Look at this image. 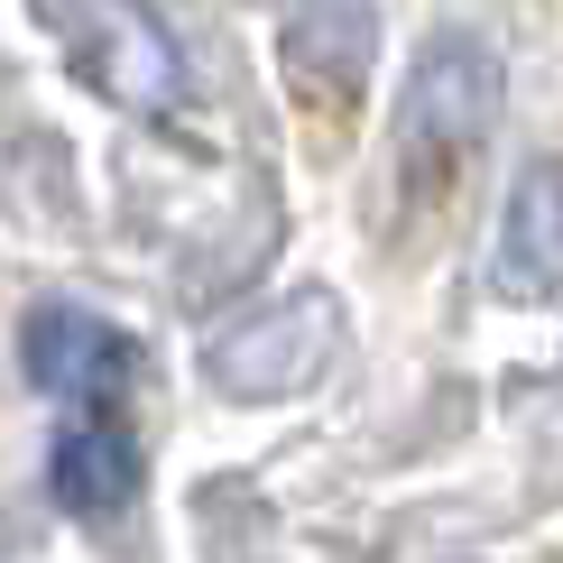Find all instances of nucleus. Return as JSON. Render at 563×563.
I'll return each instance as SVG.
<instances>
[{
    "label": "nucleus",
    "mask_w": 563,
    "mask_h": 563,
    "mask_svg": "<svg viewBox=\"0 0 563 563\" xmlns=\"http://www.w3.org/2000/svg\"><path fill=\"white\" fill-rule=\"evenodd\" d=\"M499 121V56H489L481 37H443L426 65L407 75V102H397V148H407V167H462V157L481 148V130Z\"/></svg>",
    "instance_id": "obj_1"
},
{
    "label": "nucleus",
    "mask_w": 563,
    "mask_h": 563,
    "mask_svg": "<svg viewBox=\"0 0 563 563\" xmlns=\"http://www.w3.org/2000/svg\"><path fill=\"white\" fill-rule=\"evenodd\" d=\"M19 361H29V388L65 397V407H92V416L139 379V342L121 323L84 314V305H37L29 333H19Z\"/></svg>",
    "instance_id": "obj_2"
},
{
    "label": "nucleus",
    "mask_w": 563,
    "mask_h": 563,
    "mask_svg": "<svg viewBox=\"0 0 563 563\" xmlns=\"http://www.w3.org/2000/svg\"><path fill=\"white\" fill-rule=\"evenodd\" d=\"M46 489H56V508H75V518H111L139 489V443L111 426V416H84V426H65L56 453H46Z\"/></svg>",
    "instance_id": "obj_3"
},
{
    "label": "nucleus",
    "mask_w": 563,
    "mask_h": 563,
    "mask_svg": "<svg viewBox=\"0 0 563 563\" xmlns=\"http://www.w3.org/2000/svg\"><path fill=\"white\" fill-rule=\"evenodd\" d=\"M277 46L323 84H361V56H369V10L361 0H287L277 19Z\"/></svg>",
    "instance_id": "obj_4"
}]
</instances>
